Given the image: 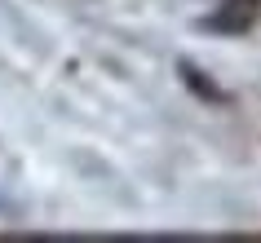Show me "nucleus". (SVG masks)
<instances>
[{"mask_svg":"<svg viewBox=\"0 0 261 243\" xmlns=\"http://www.w3.org/2000/svg\"><path fill=\"white\" fill-rule=\"evenodd\" d=\"M257 22V0H230L217 18H208L213 31H248Z\"/></svg>","mask_w":261,"mask_h":243,"instance_id":"obj_1","label":"nucleus"}]
</instances>
